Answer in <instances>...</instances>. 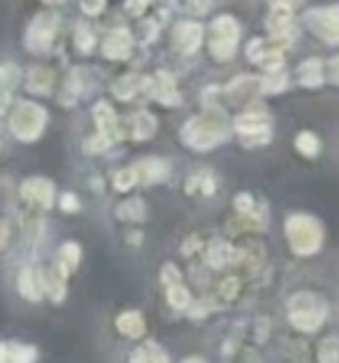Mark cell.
Returning <instances> with one entry per match:
<instances>
[{"label":"cell","mask_w":339,"mask_h":363,"mask_svg":"<svg viewBox=\"0 0 339 363\" xmlns=\"http://www.w3.org/2000/svg\"><path fill=\"white\" fill-rule=\"evenodd\" d=\"M226 138H228L226 119L217 110L188 119L184 123V128H181V140H184V145L193 147V150H212V147L221 145Z\"/></svg>","instance_id":"obj_1"},{"label":"cell","mask_w":339,"mask_h":363,"mask_svg":"<svg viewBox=\"0 0 339 363\" xmlns=\"http://www.w3.org/2000/svg\"><path fill=\"white\" fill-rule=\"evenodd\" d=\"M286 235L297 257H311L323 245V228L309 214H293L286 221Z\"/></svg>","instance_id":"obj_2"},{"label":"cell","mask_w":339,"mask_h":363,"mask_svg":"<svg viewBox=\"0 0 339 363\" xmlns=\"http://www.w3.org/2000/svg\"><path fill=\"white\" fill-rule=\"evenodd\" d=\"M288 317H291L293 326L300 328V331H316V328L323 324L328 317L326 303L314 296L309 291L295 294L291 301H288Z\"/></svg>","instance_id":"obj_3"},{"label":"cell","mask_w":339,"mask_h":363,"mask_svg":"<svg viewBox=\"0 0 339 363\" xmlns=\"http://www.w3.org/2000/svg\"><path fill=\"white\" fill-rule=\"evenodd\" d=\"M45 121H47V112L35 103L23 101L19 103V107L14 110L12 119H10V128L12 133L23 140V143H33L42 135L45 130Z\"/></svg>","instance_id":"obj_4"},{"label":"cell","mask_w":339,"mask_h":363,"mask_svg":"<svg viewBox=\"0 0 339 363\" xmlns=\"http://www.w3.org/2000/svg\"><path fill=\"white\" fill-rule=\"evenodd\" d=\"M239 43V26L233 16H219L209 30V52L217 61L233 59Z\"/></svg>","instance_id":"obj_5"},{"label":"cell","mask_w":339,"mask_h":363,"mask_svg":"<svg viewBox=\"0 0 339 363\" xmlns=\"http://www.w3.org/2000/svg\"><path fill=\"white\" fill-rule=\"evenodd\" d=\"M56 30H59V14L56 12L38 14L26 30V47L30 52H49L54 45Z\"/></svg>","instance_id":"obj_6"},{"label":"cell","mask_w":339,"mask_h":363,"mask_svg":"<svg viewBox=\"0 0 339 363\" xmlns=\"http://www.w3.org/2000/svg\"><path fill=\"white\" fill-rule=\"evenodd\" d=\"M235 128L237 133L242 135L244 145H265L270 140V126H268V117L263 112H249L242 114V117L235 119Z\"/></svg>","instance_id":"obj_7"},{"label":"cell","mask_w":339,"mask_h":363,"mask_svg":"<svg viewBox=\"0 0 339 363\" xmlns=\"http://www.w3.org/2000/svg\"><path fill=\"white\" fill-rule=\"evenodd\" d=\"M307 26L316 33L318 38H323L326 43L335 45L339 40V26H337V7H323V10H311L304 16Z\"/></svg>","instance_id":"obj_8"},{"label":"cell","mask_w":339,"mask_h":363,"mask_svg":"<svg viewBox=\"0 0 339 363\" xmlns=\"http://www.w3.org/2000/svg\"><path fill=\"white\" fill-rule=\"evenodd\" d=\"M21 198L40 208H49L54 203V184L42 177H30L21 184Z\"/></svg>","instance_id":"obj_9"},{"label":"cell","mask_w":339,"mask_h":363,"mask_svg":"<svg viewBox=\"0 0 339 363\" xmlns=\"http://www.w3.org/2000/svg\"><path fill=\"white\" fill-rule=\"evenodd\" d=\"M172 43H175V47L181 54H193L195 49L202 45V26H197V23H191V21L179 23L175 33H172Z\"/></svg>","instance_id":"obj_10"},{"label":"cell","mask_w":339,"mask_h":363,"mask_svg":"<svg viewBox=\"0 0 339 363\" xmlns=\"http://www.w3.org/2000/svg\"><path fill=\"white\" fill-rule=\"evenodd\" d=\"M130 49H133V35H130L126 28L112 33V35L103 43V54L107 56V59H112V61L128 59Z\"/></svg>","instance_id":"obj_11"},{"label":"cell","mask_w":339,"mask_h":363,"mask_svg":"<svg viewBox=\"0 0 339 363\" xmlns=\"http://www.w3.org/2000/svg\"><path fill=\"white\" fill-rule=\"evenodd\" d=\"M93 119H96V126H98V133L105 135L110 143L121 138V130H119V123H117V114L107 103H98L93 107Z\"/></svg>","instance_id":"obj_12"},{"label":"cell","mask_w":339,"mask_h":363,"mask_svg":"<svg viewBox=\"0 0 339 363\" xmlns=\"http://www.w3.org/2000/svg\"><path fill=\"white\" fill-rule=\"evenodd\" d=\"M19 79H21V72L14 63L0 65V114L10 107V101L14 96L16 84H19Z\"/></svg>","instance_id":"obj_13"},{"label":"cell","mask_w":339,"mask_h":363,"mask_svg":"<svg viewBox=\"0 0 339 363\" xmlns=\"http://www.w3.org/2000/svg\"><path fill=\"white\" fill-rule=\"evenodd\" d=\"M151 96L159 103L168 105V107H175V105L181 103V96L177 94V89H175V79H172L168 72H159V75H156L154 86H151Z\"/></svg>","instance_id":"obj_14"},{"label":"cell","mask_w":339,"mask_h":363,"mask_svg":"<svg viewBox=\"0 0 339 363\" xmlns=\"http://www.w3.org/2000/svg\"><path fill=\"white\" fill-rule=\"evenodd\" d=\"M19 291L21 296H26L28 301H40L45 294V277L42 272L33 270V268H26L21 270L19 275Z\"/></svg>","instance_id":"obj_15"},{"label":"cell","mask_w":339,"mask_h":363,"mask_svg":"<svg viewBox=\"0 0 339 363\" xmlns=\"http://www.w3.org/2000/svg\"><path fill=\"white\" fill-rule=\"evenodd\" d=\"M237 261V250L233 245H228L226 240H214L207 250V263L212 268H226L228 263Z\"/></svg>","instance_id":"obj_16"},{"label":"cell","mask_w":339,"mask_h":363,"mask_svg":"<svg viewBox=\"0 0 339 363\" xmlns=\"http://www.w3.org/2000/svg\"><path fill=\"white\" fill-rule=\"evenodd\" d=\"M291 21H293V10L272 5V12L268 14V28L272 30V35H293Z\"/></svg>","instance_id":"obj_17"},{"label":"cell","mask_w":339,"mask_h":363,"mask_svg":"<svg viewBox=\"0 0 339 363\" xmlns=\"http://www.w3.org/2000/svg\"><path fill=\"white\" fill-rule=\"evenodd\" d=\"M300 84L307 89H316L323 84V63L318 59H309L300 65Z\"/></svg>","instance_id":"obj_18"},{"label":"cell","mask_w":339,"mask_h":363,"mask_svg":"<svg viewBox=\"0 0 339 363\" xmlns=\"http://www.w3.org/2000/svg\"><path fill=\"white\" fill-rule=\"evenodd\" d=\"M135 170L142 182H163L168 177V166L161 159H146L139 166H135Z\"/></svg>","instance_id":"obj_19"},{"label":"cell","mask_w":339,"mask_h":363,"mask_svg":"<svg viewBox=\"0 0 339 363\" xmlns=\"http://www.w3.org/2000/svg\"><path fill=\"white\" fill-rule=\"evenodd\" d=\"M79 257H81L79 245L65 242V245L61 247V254H59V272H61L63 277L72 275V270L79 266Z\"/></svg>","instance_id":"obj_20"},{"label":"cell","mask_w":339,"mask_h":363,"mask_svg":"<svg viewBox=\"0 0 339 363\" xmlns=\"http://www.w3.org/2000/svg\"><path fill=\"white\" fill-rule=\"evenodd\" d=\"M117 328L126 337H139L144 333V319L139 312H123L117 319Z\"/></svg>","instance_id":"obj_21"},{"label":"cell","mask_w":339,"mask_h":363,"mask_svg":"<svg viewBox=\"0 0 339 363\" xmlns=\"http://www.w3.org/2000/svg\"><path fill=\"white\" fill-rule=\"evenodd\" d=\"M28 91H33V94H49L54 86V75H52V70H47V68H33L28 72Z\"/></svg>","instance_id":"obj_22"},{"label":"cell","mask_w":339,"mask_h":363,"mask_svg":"<svg viewBox=\"0 0 339 363\" xmlns=\"http://www.w3.org/2000/svg\"><path fill=\"white\" fill-rule=\"evenodd\" d=\"M117 214H119V219H126V221H144L146 208L139 198H128V201H123L117 208Z\"/></svg>","instance_id":"obj_23"},{"label":"cell","mask_w":339,"mask_h":363,"mask_svg":"<svg viewBox=\"0 0 339 363\" xmlns=\"http://www.w3.org/2000/svg\"><path fill=\"white\" fill-rule=\"evenodd\" d=\"M260 89V79L255 77H239L233 84L228 86V94L235 98V101H246V98L253 96V91Z\"/></svg>","instance_id":"obj_24"},{"label":"cell","mask_w":339,"mask_h":363,"mask_svg":"<svg viewBox=\"0 0 339 363\" xmlns=\"http://www.w3.org/2000/svg\"><path fill=\"white\" fill-rule=\"evenodd\" d=\"M156 133V117L149 112H137L133 119V138L135 140H149Z\"/></svg>","instance_id":"obj_25"},{"label":"cell","mask_w":339,"mask_h":363,"mask_svg":"<svg viewBox=\"0 0 339 363\" xmlns=\"http://www.w3.org/2000/svg\"><path fill=\"white\" fill-rule=\"evenodd\" d=\"M139 84H144V79L139 77V75H126V77H121L117 84H114V96L121 98V101H128V98H133L135 94L142 86Z\"/></svg>","instance_id":"obj_26"},{"label":"cell","mask_w":339,"mask_h":363,"mask_svg":"<svg viewBox=\"0 0 339 363\" xmlns=\"http://www.w3.org/2000/svg\"><path fill=\"white\" fill-rule=\"evenodd\" d=\"M168 301L172 308L177 310H186L188 305H191V294L186 291V286L181 282H175V284H168Z\"/></svg>","instance_id":"obj_27"},{"label":"cell","mask_w":339,"mask_h":363,"mask_svg":"<svg viewBox=\"0 0 339 363\" xmlns=\"http://www.w3.org/2000/svg\"><path fill=\"white\" fill-rule=\"evenodd\" d=\"M45 291H49V296H52L56 303L65 298V277L59 270L49 272V275L45 277Z\"/></svg>","instance_id":"obj_28"},{"label":"cell","mask_w":339,"mask_h":363,"mask_svg":"<svg viewBox=\"0 0 339 363\" xmlns=\"http://www.w3.org/2000/svg\"><path fill=\"white\" fill-rule=\"evenodd\" d=\"M130 359H133V361H161V363H163V361H168L170 357H168V354H165L156 342H146V345H142V347H139Z\"/></svg>","instance_id":"obj_29"},{"label":"cell","mask_w":339,"mask_h":363,"mask_svg":"<svg viewBox=\"0 0 339 363\" xmlns=\"http://www.w3.org/2000/svg\"><path fill=\"white\" fill-rule=\"evenodd\" d=\"M137 182H139L137 170H135V166H130V168H123L121 172H117V177H114V186H117L119 191H130Z\"/></svg>","instance_id":"obj_30"},{"label":"cell","mask_w":339,"mask_h":363,"mask_svg":"<svg viewBox=\"0 0 339 363\" xmlns=\"http://www.w3.org/2000/svg\"><path fill=\"white\" fill-rule=\"evenodd\" d=\"M295 150L304 156H316L318 154V140L314 133H300L295 138Z\"/></svg>","instance_id":"obj_31"},{"label":"cell","mask_w":339,"mask_h":363,"mask_svg":"<svg viewBox=\"0 0 339 363\" xmlns=\"http://www.w3.org/2000/svg\"><path fill=\"white\" fill-rule=\"evenodd\" d=\"M260 89L265 91V94H279V91L286 89V75H281V70L270 72V77L260 79Z\"/></svg>","instance_id":"obj_32"},{"label":"cell","mask_w":339,"mask_h":363,"mask_svg":"<svg viewBox=\"0 0 339 363\" xmlns=\"http://www.w3.org/2000/svg\"><path fill=\"white\" fill-rule=\"evenodd\" d=\"M318 361H326V363H335V361H339L337 337H326L323 345H321V350H318Z\"/></svg>","instance_id":"obj_33"},{"label":"cell","mask_w":339,"mask_h":363,"mask_svg":"<svg viewBox=\"0 0 339 363\" xmlns=\"http://www.w3.org/2000/svg\"><path fill=\"white\" fill-rule=\"evenodd\" d=\"M197 186H202V191H205V194H212V191H214V182H212L209 175H207V172H200V175L191 177V182L186 184V191H188V194H195V191H197Z\"/></svg>","instance_id":"obj_34"},{"label":"cell","mask_w":339,"mask_h":363,"mask_svg":"<svg viewBox=\"0 0 339 363\" xmlns=\"http://www.w3.org/2000/svg\"><path fill=\"white\" fill-rule=\"evenodd\" d=\"M77 47L81 49L84 54H88L91 49H93V35H91V30L88 26H77Z\"/></svg>","instance_id":"obj_35"},{"label":"cell","mask_w":339,"mask_h":363,"mask_svg":"<svg viewBox=\"0 0 339 363\" xmlns=\"http://www.w3.org/2000/svg\"><path fill=\"white\" fill-rule=\"evenodd\" d=\"M237 289H239V279L237 277L223 279V282H221V296H223V298H228V301H233L237 296Z\"/></svg>","instance_id":"obj_36"},{"label":"cell","mask_w":339,"mask_h":363,"mask_svg":"<svg viewBox=\"0 0 339 363\" xmlns=\"http://www.w3.org/2000/svg\"><path fill=\"white\" fill-rule=\"evenodd\" d=\"M110 145H112L110 140H107L105 135L98 133L96 138H91L88 143L84 145V150H86V152H103V150H107V147H110Z\"/></svg>","instance_id":"obj_37"},{"label":"cell","mask_w":339,"mask_h":363,"mask_svg":"<svg viewBox=\"0 0 339 363\" xmlns=\"http://www.w3.org/2000/svg\"><path fill=\"white\" fill-rule=\"evenodd\" d=\"M186 7L191 10L193 14L197 16H202L209 12V7H212V0H186Z\"/></svg>","instance_id":"obj_38"},{"label":"cell","mask_w":339,"mask_h":363,"mask_svg":"<svg viewBox=\"0 0 339 363\" xmlns=\"http://www.w3.org/2000/svg\"><path fill=\"white\" fill-rule=\"evenodd\" d=\"M235 208L239 210V214H246V212H253V198L249 194H239L235 198Z\"/></svg>","instance_id":"obj_39"},{"label":"cell","mask_w":339,"mask_h":363,"mask_svg":"<svg viewBox=\"0 0 339 363\" xmlns=\"http://www.w3.org/2000/svg\"><path fill=\"white\" fill-rule=\"evenodd\" d=\"M79 5L86 14H100L105 10V0H79Z\"/></svg>","instance_id":"obj_40"},{"label":"cell","mask_w":339,"mask_h":363,"mask_svg":"<svg viewBox=\"0 0 339 363\" xmlns=\"http://www.w3.org/2000/svg\"><path fill=\"white\" fill-rule=\"evenodd\" d=\"M163 282L165 286L168 284H175V282H181V275H179V270L172 266V263H168V266L163 268Z\"/></svg>","instance_id":"obj_41"},{"label":"cell","mask_w":339,"mask_h":363,"mask_svg":"<svg viewBox=\"0 0 339 363\" xmlns=\"http://www.w3.org/2000/svg\"><path fill=\"white\" fill-rule=\"evenodd\" d=\"M151 3V0H126V12L128 14H133V16H137V14H142L144 12V7Z\"/></svg>","instance_id":"obj_42"},{"label":"cell","mask_w":339,"mask_h":363,"mask_svg":"<svg viewBox=\"0 0 339 363\" xmlns=\"http://www.w3.org/2000/svg\"><path fill=\"white\" fill-rule=\"evenodd\" d=\"M61 205H63L65 210H77V208H79V203L74 201V196H72V194H65V196H63V201H61Z\"/></svg>","instance_id":"obj_43"},{"label":"cell","mask_w":339,"mask_h":363,"mask_svg":"<svg viewBox=\"0 0 339 363\" xmlns=\"http://www.w3.org/2000/svg\"><path fill=\"white\" fill-rule=\"evenodd\" d=\"M302 0H270V5H279V7H288V10H293V7L300 5Z\"/></svg>","instance_id":"obj_44"},{"label":"cell","mask_w":339,"mask_h":363,"mask_svg":"<svg viewBox=\"0 0 339 363\" xmlns=\"http://www.w3.org/2000/svg\"><path fill=\"white\" fill-rule=\"evenodd\" d=\"M0 361H10V345L0 342Z\"/></svg>","instance_id":"obj_45"},{"label":"cell","mask_w":339,"mask_h":363,"mask_svg":"<svg viewBox=\"0 0 339 363\" xmlns=\"http://www.w3.org/2000/svg\"><path fill=\"white\" fill-rule=\"evenodd\" d=\"M7 242V226H5V221H0V250L5 247Z\"/></svg>","instance_id":"obj_46"},{"label":"cell","mask_w":339,"mask_h":363,"mask_svg":"<svg viewBox=\"0 0 339 363\" xmlns=\"http://www.w3.org/2000/svg\"><path fill=\"white\" fill-rule=\"evenodd\" d=\"M197 247H200V240H197V238H193V242H191V240H188V242L184 245V252H188V250H191V252H193V250H197Z\"/></svg>","instance_id":"obj_47"},{"label":"cell","mask_w":339,"mask_h":363,"mask_svg":"<svg viewBox=\"0 0 339 363\" xmlns=\"http://www.w3.org/2000/svg\"><path fill=\"white\" fill-rule=\"evenodd\" d=\"M45 3H49V5H59V3H63V0H45Z\"/></svg>","instance_id":"obj_48"}]
</instances>
